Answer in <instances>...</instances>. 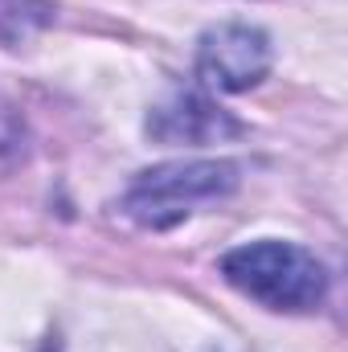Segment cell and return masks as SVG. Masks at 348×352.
Wrapping results in <instances>:
<instances>
[{
    "instance_id": "6da1fadb",
    "label": "cell",
    "mask_w": 348,
    "mask_h": 352,
    "mask_svg": "<svg viewBox=\"0 0 348 352\" xmlns=\"http://www.w3.org/2000/svg\"><path fill=\"white\" fill-rule=\"evenodd\" d=\"M221 274L234 291L266 311H316L328 295L324 263L295 242H250L221 258Z\"/></svg>"
},
{
    "instance_id": "7a4b0ae2",
    "label": "cell",
    "mask_w": 348,
    "mask_h": 352,
    "mask_svg": "<svg viewBox=\"0 0 348 352\" xmlns=\"http://www.w3.org/2000/svg\"><path fill=\"white\" fill-rule=\"evenodd\" d=\"M242 184V168L234 160H188V164H160L131 180L119 209L144 230H168L176 221L201 213L205 205L226 201Z\"/></svg>"
},
{
    "instance_id": "3957f363",
    "label": "cell",
    "mask_w": 348,
    "mask_h": 352,
    "mask_svg": "<svg viewBox=\"0 0 348 352\" xmlns=\"http://www.w3.org/2000/svg\"><path fill=\"white\" fill-rule=\"evenodd\" d=\"M270 70V41L254 25H217L201 37L197 45V74L213 90L238 94V90L259 87Z\"/></svg>"
},
{
    "instance_id": "277c9868",
    "label": "cell",
    "mask_w": 348,
    "mask_h": 352,
    "mask_svg": "<svg viewBox=\"0 0 348 352\" xmlns=\"http://www.w3.org/2000/svg\"><path fill=\"white\" fill-rule=\"evenodd\" d=\"M148 131L164 144H213L226 135H242V123L197 90H173L160 107H152Z\"/></svg>"
},
{
    "instance_id": "5b68a950",
    "label": "cell",
    "mask_w": 348,
    "mask_h": 352,
    "mask_svg": "<svg viewBox=\"0 0 348 352\" xmlns=\"http://www.w3.org/2000/svg\"><path fill=\"white\" fill-rule=\"evenodd\" d=\"M58 8L50 0H0V45L17 50L45 25H54Z\"/></svg>"
},
{
    "instance_id": "8992f818",
    "label": "cell",
    "mask_w": 348,
    "mask_h": 352,
    "mask_svg": "<svg viewBox=\"0 0 348 352\" xmlns=\"http://www.w3.org/2000/svg\"><path fill=\"white\" fill-rule=\"evenodd\" d=\"M50 352H58V349H50Z\"/></svg>"
}]
</instances>
